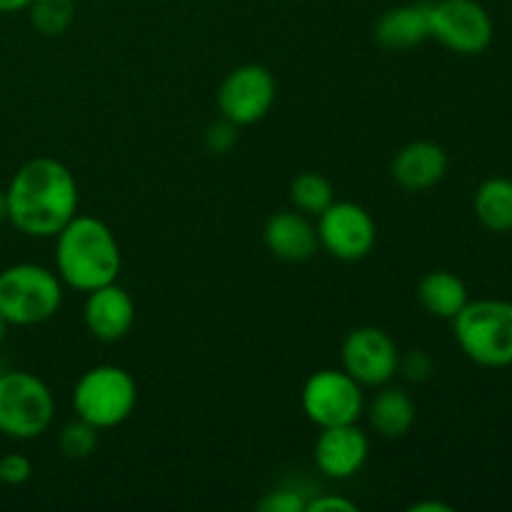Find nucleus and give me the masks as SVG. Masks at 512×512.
<instances>
[{
    "mask_svg": "<svg viewBox=\"0 0 512 512\" xmlns=\"http://www.w3.org/2000/svg\"><path fill=\"white\" fill-rule=\"evenodd\" d=\"M475 218L493 233L512 230V180L490 178L478 188L473 200Z\"/></svg>",
    "mask_w": 512,
    "mask_h": 512,
    "instance_id": "6ab92c4d",
    "label": "nucleus"
},
{
    "mask_svg": "<svg viewBox=\"0 0 512 512\" xmlns=\"http://www.w3.org/2000/svg\"><path fill=\"white\" fill-rule=\"evenodd\" d=\"M138 405V385L118 365H95L85 370L73 388V410L98 430L118 428Z\"/></svg>",
    "mask_w": 512,
    "mask_h": 512,
    "instance_id": "39448f33",
    "label": "nucleus"
},
{
    "mask_svg": "<svg viewBox=\"0 0 512 512\" xmlns=\"http://www.w3.org/2000/svg\"><path fill=\"white\" fill-rule=\"evenodd\" d=\"M98 433L100 430L95 425L85 423L83 418L70 420L68 425H63L58 435L60 453L70 460H85L95 453L98 448Z\"/></svg>",
    "mask_w": 512,
    "mask_h": 512,
    "instance_id": "4be33fe9",
    "label": "nucleus"
},
{
    "mask_svg": "<svg viewBox=\"0 0 512 512\" xmlns=\"http://www.w3.org/2000/svg\"><path fill=\"white\" fill-rule=\"evenodd\" d=\"M418 300L433 318L453 320L468 305V285L450 270H430L418 283Z\"/></svg>",
    "mask_w": 512,
    "mask_h": 512,
    "instance_id": "a211bd4d",
    "label": "nucleus"
},
{
    "mask_svg": "<svg viewBox=\"0 0 512 512\" xmlns=\"http://www.w3.org/2000/svg\"><path fill=\"white\" fill-rule=\"evenodd\" d=\"M368 453V435L358 428V423H350L320 428L313 458L323 475L333 480H348L363 470V465L368 463Z\"/></svg>",
    "mask_w": 512,
    "mask_h": 512,
    "instance_id": "f8f14e48",
    "label": "nucleus"
},
{
    "mask_svg": "<svg viewBox=\"0 0 512 512\" xmlns=\"http://www.w3.org/2000/svg\"><path fill=\"white\" fill-rule=\"evenodd\" d=\"M393 178L410 193L430 190L448 173V153L433 140H415L398 150L393 160Z\"/></svg>",
    "mask_w": 512,
    "mask_h": 512,
    "instance_id": "2eb2a0df",
    "label": "nucleus"
},
{
    "mask_svg": "<svg viewBox=\"0 0 512 512\" xmlns=\"http://www.w3.org/2000/svg\"><path fill=\"white\" fill-rule=\"evenodd\" d=\"M430 38V3L400 5V8L388 10L383 18L375 23V40L383 48L410 50L418 48L423 40Z\"/></svg>",
    "mask_w": 512,
    "mask_h": 512,
    "instance_id": "dca6fc26",
    "label": "nucleus"
},
{
    "mask_svg": "<svg viewBox=\"0 0 512 512\" xmlns=\"http://www.w3.org/2000/svg\"><path fill=\"white\" fill-rule=\"evenodd\" d=\"M493 18L478 0L430 3V38L460 55H478L493 43Z\"/></svg>",
    "mask_w": 512,
    "mask_h": 512,
    "instance_id": "6e6552de",
    "label": "nucleus"
},
{
    "mask_svg": "<svg viewBox=\"0 0 512 512\" xmlns=\"http://www.w3.org/2000/svg\"><path fill=\"white\" fill-rule=\"evenodd\" d=\"M290 200H293L295 210L318 218L333 203L335 193L330 180L323 178L320 173H300L290 185Z\"/></svg>",
    "mask_w": 512,
    "mask_h": 512,
    "instance_id": "aec40b11",
    "label": "nucleus"
},
{
    "mask_svg": "<svg viewBox=\"0 0 512 512\" xmlns=\"http://www.w3.org/2000/svg\"><path fill=\"white\" fill-rule=\"evenodd\" d=\"M33 0H0V13H20V10H28V5Z\"/></svg>",
    "mask_w": 512,
    "mask_h": 512,
    "instance_id": "c85d7f7f",
    "label": "nucleus"
},
{
    "mask_svg": "<svg viewBox=\"0 0 512 512\" xmlns=\"http://www.w3.org/2000/svg\"><path fill=\"white\" fill-rule=\"evenodd\" d=\"M123 253L115 233L93 215H75L55 235V270L68 288L90 293L115 283Z\"/></svg>",
    "mask_w": 512,
    "mask_h": 512,
    "instance_id": "f03ea898",
    "label": "nucleus"
},
{
    "mask_svg": "<svg viewBox=\"0 0 512 512\" xmlns=\"http://www.w3.org/2000/svg\"><path fill=\"white\" fill-rule=\"evenodd\" d=\"M308 500L298 488H275L258 503L260 512H305Z\"/></svg>",
    "mask_w": 512,
    "mask_h": 512,
    "instance_id": "5701e85b",
    "label": "nucleus"
},
{
    "mask_svg": "<svg viewBox=\"0 0 512 512\" xmlns=\"http://www.w3.org/2000/svg\"><path fill=\"white\" fill-rule=\"evenodd\" d=\"M398 373H403L410 383H425L433 378L435 360L425 350H410L405 358H400Z\"/></svg>",
    "mask_w": 512,
    "mask_h": 512,
    "instance_id": "393cba45",
    "label": "nucleus"
},
{
    "mask_svg": "<svg viewBox=\"0 0 512 512\" xmlns=\"http://www.w3.org/2000/svg\"><path fill=\"white\" fill-rule=\"evenodd\" d=\"M8 220L30 238H55L78 215V183L65 163L33 158L15 170L5 188Z\"/></svg>",
    "mask_w": 512,
    "mask_h": 512,
    "instance_id": "f257e3e1",
    "label": "nucleus"
},
{
    "mask_svg": "<svg viewBox=\"0 0 512 512\" xmlns=\"http://www.w3.org/2000/svg\"><path fill=\"white\" fill-rule=\"evenodd\" d=\"M55 418V398L48 385L28 370L0 373V433L13 440H35Z\"/></svg>",
    "mask_w": 512,
    "mask_h": 512,
    "instance_id": "423d86ee",
    "label": "nucleus"
},
{
    "mask_svg": "<svg viewBox=\"0 0 512 512\" xmlns=\"http://www.w3.org/2000/svg\"><path fill=\"white\" fill-rule=\"evenodd\" d=\"M235 143H238V125L230 123L223 115H220V120L210 123L208 130H205V148L210 153L225 155Z\"/></svg>",
    "mask_w": 512,
    "mask_h": 512,
    "instance_id": "b1692460",
    "label": "nucleus"
},
{
    "mask_svg": "<svg viewBox=\"0 0 512 512\" xmlns=\"http://www.w3.org/2000/svg\"><path fill=\"white\" fill-rule=\"evenodd\" d=\"M410 512H453V505L438 503V500H425V503H415Z\"/></svg>",
    "mask_w": 512,
    "mask_h": 512,
    "instance_id": "cd10ccee",
    "label": "nucleus"
},
{
    "mask_svg": "<svg viewBox=\"0 0 512 512\" xmlns=\"http://www.w3.org/2000/svg\"><path fill=\"white\" fill-rule=\"evenodd\" d=\"M318 240L320 248L328 250L333 258L353 263L370 255L378 240L375 220L363 205L350 200H333L318 215Z\"/></svg>",
    "mask_w": 512,
    "mask_h": 512,
    "instance_id": "9d476101",
    "label": "nucleus"
},
{
    "mask_svg": "<svg viewBox=\"0 0 512 512\" xmlns=\"http://www.w3.org/2000/svg\"><path fill=\"white\" fill-rule=\"evenodd\" d=\"M265 248L285 263H305L320 248L318 228L310 223V215L300 210H280L270 215L263 228Z\"/></svg>",
    "mask_w": 512,
    "mask_h": 512,
    "instance_id": "4468645a",
    "label": "nucleus"
},
{
    "mask_svg": "<svg viewBox=\"0 0 512 512\" xmlns=\"http://www.w3.org/2000/svg\"><path fill=\"white\" fill-rule=\"evenodd\" d=\"M303 413L318 428L358 423L365 413L363 385L345 370H318L303 385Z\"/></svg>",
    "mask_w": 512,
    "mask_h": 512,
    "instance_id": "0eeeda50",
    "label": "nucleus"
},
{
    "mask_svg": "<svg viewBox=\"0 0 512 512\" xmlns=\"http://www.w3.org/2000/svg\"><path fill=\"white\" fill-rule=\"evenodd\" d=\"M415 403L405 390L400 388H385L370 400L368 405V420L370 428L380 435V438L398 440L413 430L415 425Z\"/></svg>",
    "mask_w": 512,
    "mask_h": 512,
    "instance_id": "f3484780",
    "label": "nucleus"
},
{
    "mask_svg": "<svg viewBox=\"0 0 512 512\" xmlns=\"http://www.w3.org/2000/svg\"><path fill=\"white\" fill-rule=\"evenodd\" d=\"M33 28L45 38H58L73 25L75 0H33L28 5Z\"/></svg>",
    "mask_w": 512,
    "mask_h": 512,
    "instance_id": "412c9836",
    "label": "nucleus"
},
{
    "mask_svg": "<svg viewBox=\"0 0 512 512\" xmlns=\"http://www.w3.org/2000/svg\"><path fill=\"white\" fill-rule=\"evenodd\" d=\"M60 305L63 280L50 268L18 263L0 270V315L8 325H40L53 318Z\"/></svg>",
    "mask_w": 512,
    "mask_h": 512,
    "instance_id": "20e7f679",
    "label": "nucleus"
},
{
    "mask_svg": "<svg viewBox=\"0 0 512 512\" xmlns=\"http://www.w3.org/2000/svg\"><path fill=\"white\" fill-rule=\"evenodd\" d=\"M455 340L473 363L483 368L512 365V303L485 298L468 300L453 318Z\"/></svg>",
    "mask_w": 512,
    "mask_h": 512,
    "instance_id": "7ed1b4c3",
    "label": "nucleus"
},
{
    "mask_svg": "<svg viewBox=\"0 0 512 512\" xmlns=\"http://www.w3.org/2000/svg\"><path fill=\"white\" fill-rule=\"evenodd\" d=\"M278 95L275 75L265 65L245 63L230 70L218 88V108L223 118L238 128L253 125L270 113Z\"/></svg>",
    "mask_w": 512,
    "mask_h": 512,
    "instance_id": "1a4fd4ad",
    "label": "nucleus"
},
{
    "mask_svg": "<svg viewBox=\"0 0 512 512\" xmlns=\"http://www.w3.org/2000/svg\"><path fill=\"white\" fill-rule=\"evenodd\" d=\"M305 512H358V505L343 495H318V498L308 500Z\"/></svg>",
    "mask_w": 512,
    "mask_h": 512,
    "instance_id": "bb28decb",
    "label": "nucleus"
},
{
    "mask_svg": "<svg viewBox=\"0 0 512 512\" xmlns=\"http://www.w3.org/2000/svg\"><path fill=\"white\" fill-rule=\"evenodd\" d=\"M8 220V200H5V190H0V223Z\"/></svg>",
    "mask_w": 512,
    "mask_h": 512,
    "instance_id": "c756f323",
    "label": "nucleus"
},
{
    "mask_svg": "<svg viewBox=\"0 0 512 512\" xmlns=\"http://www.w3.org/2000/svg\"><path fill=\"white\" fill-rule=\"evenodd\" d=\"M343 370L363 388H383L398 375L400 350L385 330L375 325L350 330L340 350Z\"/></svg>",
    "mask_w": 512,
    "mask_h": 512,
    "instance_id": "9b49d317",
    "label": "nucleus"
},
{
    "mask_svg": "<svg viewBox=\"0 0 512 512\" xmlns=\"http://www.w3.org/2000/svg\"><path fill=\"white\" fill-rule=\"evenodd\" d=\"M3 370H5V368H3V363H0V373H3Z\"/></svg>",
    "mask_w": 512,
    "mask_h": 512,
    "instance_id": "2f4dec72",
    "label": "nucleus"
},
{
    "mask_svg": "<svg viewBox=\"0 0 512 512\" xmlns=\"http://www.w3.org/2000/svg\"><path fill=\"white\" fill-rule=\"evenodd\" d=\"M5 335H8V323L3 320V315H0V345H3Z\"/></svg>",
    "mask_w": 512,
    "mask_h": 512,
    "instance_id": "7c9ffc66",
    "label": "nucleus"
},
{
    "mask_svg": "<svg viewBox=\"0 0 512 512\" xmlns=\"http://www.w3.org/2000/svg\"><path fill=\"white\" fill-rule=\"evenodd\" d=\"M33 475V463L20 453H10L0 458V483L5 485H23Z\"/></svg>",
    "mask_w": 512,
    "mask_h": 512,
    "instance_id": "a878e982",
    "label": "nucleus"
},
{
    "mask_svg": "<svg viewBox=\"0 0 512 512\" xmlns=\"http://www.w3.org/2000/svg\"><path fill=\"white\" fill-rule=\"evenodd\" d=\"M85 328L103 343H115L130 333L135 323V303L125 288L108 283L88 293L83 308Z\"/></svg>",
    "mask_w": 512,
    "mask_h": 512,
    "instance_id": "ddd939ff",
    "label": "nucleus"
}]
</instances>
